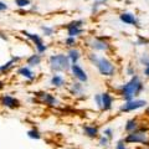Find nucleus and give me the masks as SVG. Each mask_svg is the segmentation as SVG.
<instances>
[{"instance_id":"nucleus-1","label":"nucleus","mask_w":149,"mask_h":149,"mask_svg":"<svg viewBox=\"0 0 149 149\" xmlns=\"http://www.w3.org/2000/svg\"><path fill=\"white\" fill-rule=\"evenodd\" d=\"M143 88V85L141 80L138 78V76H134L132 80H130L127 85H124L122 87V96L124 97L125 101H132L134 96H137L141 90Z\"/></svg>"},{"instance_id":"nucleus-2","label":"nucleus","mask_w":149,"mask_h":149,"mask_svg":"<svg viewBox=\"0 0 149 149\" xmlns=\"http://www.w3.org/2000/svg\"><path fill=\"white\" fill-rule=\"evenodd\" d=\"M50 65L54 71H66V70L71 67V65H70V57L68 56H65V55L51 56Z\"/></svg>"},{"instance_id":"nucleus-3","label":"nucleus","mask_w":149,"mask_h":149,"mask_svg":"<svg viewBox=\"0 0 149 149\" xmlns=\"http://www.w3.org/2000/svg\"><path fill=\"white\" fill-rule=\"evenodd\" d=\"M96 65H97V67H98L100 72L102 74H104V76H112V74L114 73V66L104 57L97 60Z\"/></svg>"},{"instance_id":"nucleus-4","label":"nucleus","mask_w":149,"mask_h":149,"mask_svg":"<svg viewBox=\"0 0 149 149\" xmlns=\"http://www.w3.org/2000/svg\"><path fill=\"white\" fill-rule=\"evenodd\" d=\"M148 141V134L144 130H134L130 134H128V137L125 138L127 143H147Z\"/></svg>"},{"instance_id":"nucleus-5","label":"nucleus","mask_w":149,"mask_h":149,"mask_svg":"<svg viewBox=\"0 0 149 149\" xmlns=\"http://www.w3.org/2000/svg\"><path fill=\"white\" fill-rule=\"evenodd\" d=\"M147 104L146 101H142V100H137V101H128L124 106L120 107V111H124V112H128V111H134V109H138V108H142Z\"/></svg>"},{"instance_id":"nucleus-6","label":"nucleus","mask_w":149,"mask_h":149,"mask_svg":"<svg viewBox=\"0 0 149 149\" xmlns=\"http://www.w3.org/2000/svg\"><path fill=\"white\" fill-rule=\"evenodd\" d=\"M22 34L24 35H26L27 37H29L30 40H32L35 42V45H36V49H37V51L39 52H44V51L46 50V46L44 45V42L41 41V39L39 37V35H35V34H30V32H27V31H22Z\"/></svg>"},{"instance_id":"nucleus-7","label":"nucleus","mask_w":149,"mask_h":149,"mask_svg":"<svg viewBox=\"0 0 149 149\" xmlns=\"http://www.w3.org/2000/svg\"><path fill=\"white\" fill-rule=\"evenodd\" d=\"M71 70H72V72H73V74H74V77H77L80 81H82V82H86L87 81V74H86V72L83 71V70L78 66V65H71Z\"/></svg>"},{"instance_id":"nucleus-8","label":"nucleus","mask_w":149,"mask_h":149,"mask_svg":"<svg viewBox=\"0 0 149 149\" xmlns=\"http://www.w3.org/2000/svg\"><path fill=\"white\" fill-rule=\"evenodd\" d=\"M81 24H82V21L78 20V21H74V22H72V24L68 25V35H70V37H74L76 35L81 34L82 32L81 27H80Z\"/></svg>"},{"instance_id":"nucleus-9","label":"nucleus","mask_w":149,"mask_h":149,"mask_svg":"<svg viewBox=\"0 0 149 149\" xmlns=\"http://www.w3.org/2000/svg\"><path fill=\"white\" fill-rule=\"evenodd\" d=\"M3 104L9 107V108H15V107L19 106V102H17V100H15L11 96H4L3 97Z\"/></svg>"},{"instance_id":"nucleus-10","label":"nucleus","mask_w":149,"mask_h":149,"mask_svg":"<svg viewBox=\"0 0 149 149\" xmlns=\"http://www.w3.org/2000/svg\"><path fill=\"white\" fill-rule=\"evenodd\" d=\"M120 17V20H122L123 22H125V24H137V19H136V16L133 15V14H130V13H124V14H122V15L119 16Z\"/></svg>"},{"instance_id":"nucleus-11","label":"nucleus","mask_w":149,"mask_h":149,"mask_svg":"<svg viewBox=\"0 0 149 149\" xmlns=\"http://www.w3.org/2000/svg\"><path fill=\"white\" fill-rule=\"evenodd\" d=\"M112 107V97L108 95V93H103L102 95V108L104 111L111 109Z\"/></svg>"},{"instance_id":"nucleus-12","label":"nucleus","mask_w":149,"mask_h":149,"mask_svg":"<svg viewBox=\"0 0 149 149\" xmlns=\"http://www.w3.org/2000/svg\"><path fill=\"white\" fill-rule=\"evenodd\" d=\"M92 47L96 49V50H107L108 49V44L104 42L102 40H95L92 42Z\"/></svg>"},{"instance_id":"nucleus-13","label":"nucleus","mask_w":149,"mask_h":149,"mask_svg":"<svg viewBox=\"0 0 149 149\" xmlns=\"http://www.w3.org/2000/svg\"><path fill=\"white\" fill-rule=\"evenodd\" d=\"M17 73L21 74V76H24V77H26V78H29V80H32V78H34V73L30 71L29 67H21V68H19Z\"/></svg>"},{"instance_id":"nucleus-14","label":"nucleus","mask_w":149,"mask_h":149,"mask_svg":"<svg viewBox=\"0 0 149 149\" xmlns=\"http://www.w3.org/2000/svg\"><path fill=\"white\" fill-rule=\"evenodd\" d=\"M63 78L61 76H58V74H55V76L51 78V85H54L56 87H61L63 86Z\"/></svg>"},{"instance_id":"nucleus-15","label":"nucleus","mask_w":149,"mask_h":149,"mask_svg":"<svg viewBox=\"0 0 149 149\" xmlns=\"http://www.w3.org/2000/svg\"><path fill=\"white\" fill-rule=\"evenodd\" d=\"M39 96L42 97V100L46 102V103H49V104H56V103H57V101H56L51 95H49V93H40Z\"/></svg>"},{"instance_id":"nucleus-16","label":"nucleus","mask_w":149,"mask_h":149,"mask_svg":"<svg viewBox=\"0 0 149 149\" xmlns=\"http://www.w3.org/2000/svg\"><path fill=\"white\" fill-rule=\"evenodd\" d=\"M83 129H85V132H86L87 136L91 137V138L96 137L97 133H98V129L95 128V127H88V125H86V127H83Z\"/></svg>"},{"instance_id":"nucleus-17","label":"nucleus","mask_w":149,"mask_h":149,"mask_svg":"<svg viewBox=\"0 0 149 149\" xmlns=\"http://www.w3.org/2000/svg\"><path fill=\"white\" fill-rule=\"evenodd\" d=\"M136 128H137V122L134 119H130V120H128L127 122V125H125V130L127 132H134L136 130Z\"/></svg>"},{"instance_id":"nucleus-18","label":"nucleus","mask_w":149,"mask_h":149,"mask_svg":"<svg viewBox=\"0 0 149 149\" xmlns=\"http://www.w3.org/2000/svg\"><path fill=\"white\" fill-rule=\"evenodd\" d=\"M70 56L68 57L71 58V61L73 62V65L77 62V60H78V57H80V52H78L77 50H74V49H72V50H70Z\"/></svg>"},{"instance_id":"nucleus-19","label":"nucleus","mask_w":149,"mask_h":149,"mask_svg":"<svg viewBox=\"0 0 149 149\" xmlns=\"http://www.w3.org/2000/svg\"><path fill=\"white\" fill-rule=\"evenodd\" d=\"M27 63L30 66H35V65H39L40 63V56L39 55H32L31 57L27 60Z\"/></svg>"},{"instance_id":"nucleus-20","label":"nucleus","mask_w":149,"mask_h":149,"mask_svg":"<svg viewBox=\"0 0 149 149\" xmlns=\"http://www.w3.org/2000/svg\"><path fill=\"white\" fill-rule=\"evenodd\" d=\"M17 60H19V57H13V58H11L9 62H6L5 65H4V66L0 67V71H1V72H4V71H8V70L13 66V63L15 62V61H17Z\"/></svg>"},{"instance_id":"nucleus-21","label":"nucleus","mask_w":149,"mask_h":149,"mask_svg":"<svg viewBox=\"0 0 149 149\" xmlns=\"http://www.w3.org/2000/svg\"><path fill=\"white\" fill-rule=\"evenodd\" d=\"M27 136H29L30 138H32V139H40V133L37 132L36 129H31V130H29L27 132Z\"/></svg>"},{"instance_id":"nucleus-22","label":"nucleus","mask_w":149,"mask_h":149,"mask_svg":"<svg viewBox=\"0 0 149 149\" xmlns=\"http://www.w3.org/2000/svg\"><path fill=\"white\" fill-rule=\"evenodd\" d=\"M15 3H16L17 6L24 8V6H26V5H29V4H30V0H15Z\"/></svg>"},{"instance_id":"nucleus-23","label":"nucleus","mask_w":149,"mask_h":149,"mask_svg":"<svg viewBox=\"0 0 149 149\" xmlns=\"http://www.w3.org/2000/svg\"><path fill=\"white\" fill-rule=\"evenodd\" d=\"M141 62H142V63H144V65H146V67H147V66H149V57H148L147 55H144L143 57L141 58Z\"/></svg>"},{"instance_id":"nucleus-24","label":"nucleus","mask_w":149,"mask_h":149,"mask_svg":"<svg viewBox=\"0 0 149 149\" xmlns=\"http://www.w3.org/2000/svg\"><path fill=\"white\" fill-rule=\"evenodd\" d=\"M95 98H96V101H97V104H98V107H101V108H102V96L97 95Z\"/></svg>"},{"instance_id":"nucleus-25","label":"nucleus","mask_w":149,"mask_h":149,"mask_svg":"<svg viewBox=\"0 0 149 149\" xmlns=\"http://www.w3.org/2000/svg\"><path fill=\"white\" fill-rule=\"evenodd\" d=\"M42 30L45 31V34L46 35H51V34H52V29H50V27H46V26H42Z\"/></svg>"},{"instance_id":"nucleus-26","label":"nucleus","mask_w":149,"mask_h":149,"mask_svg":"<svg viewBox=\"0 0 149 149\" xmlns=\"http://www.w3.org/2000/svg\"><path fill=\"white\" fill-rule=\"evenodd\" d=\"M66 44L68 46H73L74 45V39H73V37H68V39L66 40Z\"/></svg>"},{"instance_id":"nucleus-27","label":"nucleus","mask_w":149,"mask_h":149,"mask_svg":"<svg viewBox=\"0 0 149 149\" xmlns=\"http://www.w3.org/2000/svg\"><path fill=\"white\" fill-rule=\"evenodd\" d=\"M104 134H106V137H108V138H112V129H106L104 130Z\"/></svg>"},{"instance_id":"nucleus-28","label":"nucleus","mask_w":149,"mask_h":149,"mask_svg":"<svg viewBox=\"0 0 149 149\" xmlns=\"http://www.w3.org/2000/svg\"><path fill=\"white\" fill-rule=\"evenodd\" d=\"M5 9H8V5L5 3H3V1H0V11H3V10H5Z\"/></svg>"},{"instance_id":"nucleus-29","label":"nucleus","mask_w":149,"mask_h":149,"mask_svg":"<svg viewBox=\"0 0 149 149\" xmlns=\"http://www.w3.org/2000/svg\"><path fill=\"white\" fill-rule=\"evenodd\" d=\"M117 149H127V148L124 147L123 142H118V144H117Z\"/></svg>"},{"instance_id":"nucleus-30","label":"nucleus","mask_w":149,"mask_h":149,"mask_svg":"<svg viewBox=\"0 0 149 149\" xmlns=\"http://www.w3.org/2000/svg\"><path fill=\"white\" fill-rule=\"evenodd\" d=\"M107 138L106 137H103V138H101V146H107Z\"/></svg>"},{"instance_id":"nucleus-31","label":"nucleus","mask_w":149,"mask_h":149,"mask_svg":"<svg viewBox=\"0 0 149 149\" xmlns=\"http://www.w3.org/2000/svg\"><path fill=\"white\" fill-rule=\"evenodd\" d=\"M73 90H74V91H81V87H80V85H78V83H74Z\"/></svg>"},{"instance_id":"nucleus-32","label":"nucleus","mask_w":149,"mask_h":149,"mask_svg":"<svg viewBox=\"0 0 149 149\" xmlns=\"http://www.w3.org/2000/svg\"><path fill=\"white\" fill-rule=\"evenodd\" d=\"M144 74H146V76H149V66H147L146 70H144Z\"/></svg>"},{"instance_id":"nucleus-33","label":"nucleus","mask_w":149,"mask_h":149,"mask_svg":"<svg viewBox=\"0 0 149 149\" xmlns=\"http://www.w3.org/2000/svg\"><path fill=\"white\" fill-rule=\"evenodd\" d=\"M1 87H3V82H1V81H0V88H1Z\"/></svg>"},{"instance_id":"nucleus-34","label":"nucleus","mask_w":149,"mask_h":149,"mask_svg":"<svg viewBox=\"0 0 149 149\" xmlns=\"http://www.w3.org/2000/svg\"><path fill=\"white\" fill-rule=\"evenodd\" d=\"M147 113H148V114H149V108H148V109H147Z\"/></svg>"},{"instance_id":"nucleus-35","label":"nucleus","mask_w":149,"mask_h":149,"mask_svg":"<svg viewBox=\"0 0 149 149\" xmlns=\"http://www.w3.org/2000/svg\"><path fill=\"white\" fill-rule=\"evenodd\" d=\"M143 149H149V147H147V148H143Z\"/></svg>"}]
</instances>
